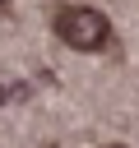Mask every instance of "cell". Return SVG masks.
<instances>
[{
  "instance_id": "6da1fadb",
  "label": "cell",
  "mask_w": 139,
  "mask_h": 148,
  "mask_svg": "<svg viewBox=\"0 0 139 148\" xmlns=\"http://www.w3.org/2000/svg\"><path fill=\"white\" fill-rule=\"evenodd\" d=\"M56 37L74 51H102L111 42V23L93 5H60L56 9Z\"/></svg>"
},
{
  "instance_id": "7a4b0ae2",
  "label": "cell",
  "mask_w": 139,
  "mask_h": 148,
  "mask_svg": "<svg viewBox=\"0 0 139 148\" xmlns=\"http://www.w3.org/2000/svg\"><path fill=\"white\" fill-rule=\"evenodd\" d=\"M5 102H9V92H5V88H0V106H5Z\"/></svg>"
}]
</instances>
